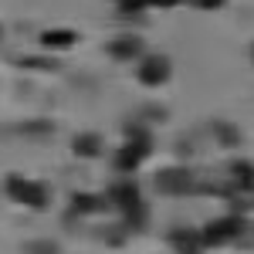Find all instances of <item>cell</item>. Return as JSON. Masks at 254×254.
<instances>
[{
  "label": "cell",
  "instance_id": "1",
  "mask_svg": "<svg viewBox=\"0 0 254 254\" xmlns=\"http://www.w3.org/2000/svg\"><path fill=\"white\" fill-rule=\"evenodd\" d=\"M7 193L14 196L17 203H27V207H34V210L48 207V200H51V193H48L44 183H38V180H24V176H10V180H7Z\"/></svg>",
  "mask_w": 254,
  "mask_h": 254
},
{
  "label": "cell",
  "instance_id": "2",
  "mask_svg": "<svg viewBox=\"0 0 254 254\" xmlns=\"http://www.w3.org/2000/svg\"><path fill=\"white\" fill-rule=\"evenodd\" d=\"M156 187L170 196H183V193H193L196 180L187 166H170V170H159L156 173Z\"/></svg>",
  "mask_w": 254,
  "mask_h": 254
},
{
  "label": "cell",
  "instance_id": "3",
  "mask_svg": "<svg viewBox=\"0 0 254 254\" xmlns=\"http://www.w3.org/2000/svg\"><path fill=\"white\" fill-rule=\"evenodd\" d=\"M149 146H153V142H149V132H132V139L116 153V166H119V170H126V173L136 170L139 163L149 156Z\"/></svg>",
  "mask_w": 254,
  "mask_h": 254
},
{
  "label": "cell",
  "instance_id": "4",
  "mask_svg": "<svg viewBox=\"0 0 254 254\" xmlns=\"http://www.w3.org/2000/svg\"><path fill=\"white\" fill-rule=\"evenodd\" d=\"M241 231H244V220H241V217H220V220H214V224H207V227H203L200 241L214 248V244H227V241L237 237Z\"/></svg>",
  "mask_w": 254,
  "mask_h": 254
},
{
  "label": "cell",
  "instance_id": "5",
  "mask_svg": "<svg viewBox=\"0 0 254 254\" xmlns=\"http://www.w3.org/2000/svg\"><path fill=\"white\" fill-rule=\"evenodd\" d=\"M170 78V58H163V55H146V58L139 61V81L142 85H166Z\"/></svg>",
  "mask_w": 254,
  "mask_h": 254
},
{
  "label": "cell",
  "instance_id": "6",
  "mask_svg": "<svg viewBox=\"0 0 254 254\" xmlns=\"http://www.w3.org/2000/svg\"><path fill=\"white\" fill-rule=\"evenodd\" d=\"M109 200H112L116 207H122L126 214H132V210H139V207H142V200H139V190L132 187V183H122V187H112V193H109Z\"/></svg>",
  "mask_w": 254,
  "mask_h": 254
},
{
  "label": "cell",
  "instance_id": "7",
  "mask_svg": "<svg viewBox=\"0 0 254 254\" xmlns=\"http://www.w3.org/2000/svg\"><path fill=\"white\" fill-rule=\"evenodd\" d=\"M109 51H112L116 58H139V55H142V41L132 38V34H129V38H116Z\"/></svg>",
  "mask_w": 254,
  "mask_h": 254
},
{
  "label": "cell",
  "instance_id": "8",
  "mask_svg": "<svg viewBox=\"0 0 254 254\" xmlns=\"http://www.w3.org/2000/svg\"><path fill=\"white\" fill-rule=\"evenodd\" d=\"M41 44L44 48H71L75 44V34L71 31H44L41 34Z\"/></svg>",
  "mask_w": 254,
  "mask_h": 254
},
{
  "label": "cell",
  "instance_id": "9",
  "mask_svg": "<svg viewBox=\"0 0 254 254\" xmlns=\"http://www.w3.org/2000/svg\"><path fill=\"white\" fill-rule=\"evenodd\" d=\"M75 153H78V156H98V153H102V139H98L95 132L78 136L75 139Z\"/></svg>",
  "mask_w": 254,
  "mask_h": 254
},
{
  "label": "cell",
  "instance_id": "10",
  "mask_svg": "<svg viewBox=\"0 0 254 254\" xmlns=\"http://www.w3.org/2000/svg\"><path fill=\"white\" fill-rule=\"evenodd\" d=\"M122 10H146V7H176L180 0H116Z\"/></svg>",
  "mask_w": 254,
  "mask_h": 254
},
{
  "label": "cell",
  "instance_id": "11",
  "mask_svg": "<svg viewBox=\"0 0 254 254\" xmlns=\"http://www.w3.org/2000/svg\"><path fill=\"white\" fill-rule=\"evenodd\" d=\"M102 207V200H95V196H75V210H98Z\"/></svg>",
  "mask_w": 254,
  "mask_h": 254
},
{
  "label": "cell",
  "instance_id": "12",
  "mask_svg": "<svg viewBox=\"0 0 254 254\" xmlns=\"http://www.w3.org/2000/svg\"><path fill=\"white\" fill-rule=\"evenodd\" d=\"M227 0H193V7H200V10H217V7H224Z\"/></svg>",
  "mask_w": 254,
  "mask_h": 254
},
{
  "label": "cell",
  "instance_id": "13",
  "mask_svg": "<svg viewBox=\"0 0 254 254\" xmlns=\"http://www.w3.org/2000/svg\"><path fill=\"white\" fill-rule=\"evenodd\" d=\"M34 254H55L51 248H34Z\"/></svg>",
  "mask_w": 254,
  "mask_h": 254
}]
</instances>
